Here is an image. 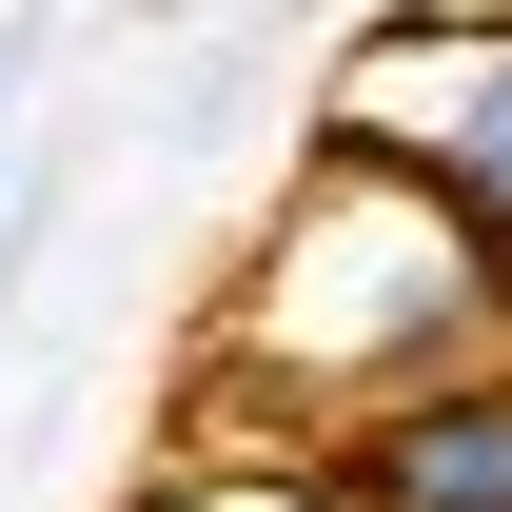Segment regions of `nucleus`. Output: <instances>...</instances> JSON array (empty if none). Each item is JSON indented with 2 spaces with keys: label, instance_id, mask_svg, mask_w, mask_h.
Here are the masks:
<instances>
[{
  "label": "nucleus",
  "instance_id": "f257e3e1",
  "mask_svg": "<svg viewBox=\"0 0 512 512\" xmlns=\"http://www.w3.org/2000/svg\"><path fill=\"white\" fill-rule=\"evenodd\" d=\"M493 355H512V276L473 256V217H434L394 158L316 138L276 178V217H256L237 296H217L197 434L217 453H316V434H355V414H394L434 375H493Z\"/></svg>",
  "mask_w": 512,
  "mask_h": 512
},
{
  "label": "nucleus",
  "instance_id": "7ed1b4c3",
  "mask_svg": "<svg viewBox=\"0 0 512 512\" xmlns=\"http://www.w3.org/2000/svg\"><path fill=\"white\" fill-rule=\"evenodd\" d=\"M296 473H316L335 512H512V355L394 394V414H355V434H316Z\"/></svg>",
  "mask_w": 512,
  "mask_h": 512
},
{
  "label": "nucleus",
  "instance_id": "f03ea898",
  "mask_svg": "<svg viewBox=\"0 0 512 512\" xmlns=\"http://www.w3.org/2000/svg\"><path fill=\"white\" fill-rule=\"evenodd\" d=\"M316 138L394 158V178L434 197V217H473V256L512 276V20H453V0H394V20H355V40H335Z\"/></svg>",
  "mask_w": 512,
  "mask_h": 512
},
{
  "label": "nucleus",
  "instance_id": "39448f33",
  "mask_svg": "<svg viewBox=\"0 0 512 512\" xmlns=\"http://www.w3.org/2000/svg\"><path fill=\"white\" fill-rule=\"evenodd\" d=\"M453 20H512V0H453Z\"/></svg>",
  "mask_w": 512,
  "mask_h": 512
},
{
  "label": "nucleus",
  "instance_id": "20e7f679",
  "mask_svg": "<svg viewBox=\"0 0 512 512\" xmlns=\"http://www.w3.org/2000/svg\"><path fill=\"white\" fill-rule=\"evenodd\" d=\"M138 512H335V493L296 473V453H178V473H158Z\"/></svg>",
  "mask_w": 512,
  "mask_h": 512
}]
</instances>
